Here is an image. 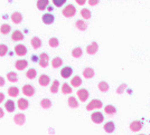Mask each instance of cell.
Wrapping results in <instances>:
<instances>
[{"label":"cell","instance_id":"cell-1","mask_svg":"<svg viewBox=\"0 0 150 135\" xmlns=\"http://www.w3.org/2000/svg\"><path fill=\"white\" fill-rule=\"evenodd\" d=\"M62 13L63 16L66 17V18H72L76 15V9H75V7L73 5H67L66 7H64Z\"/></svg>","mask_w":150,"mask_h":135},{"label":"cell","instance_id":"cell-2","mask_svg":"<svg viewBox=\"0 0 150 135\" xmlns=\"http://www.w3.org/2000/svg\"><path fill=\"white\" fill-rule=\"evenodd\" d=\"M102 106H103V104H102V102H101L100 99H93V101H91L88 104L86 110H100V108H102Z\"/></svg>","mask_w":150,"mask_h":135},{"label":"cell","instance_id":"cell-3","mask_svg":"<svg viewBox=\"0 0 150 135\" xmlns=\"http://www.w3.org/2000/svg\"><path fill=\"white\" fill-rule=\"evenodd\" d=\"M21 92H23V94H24L25 96H27V97H31V96L35 95V88H34V86L27 84V85H24Z\"/></svg>","mask_w":150,"mask_h":135},{"label":"cell","instance_id":"cell-4","mask_svg":"<svg viewBox=\"0 0 150 135\" xmlns=\"http://www.w3.org/2000/svg\"><path fill=\"white\" fill-rule=\"evenodd\" d=\"M91 120L95 124H101L104 121V116H103V114L101 112H94L93 114L91 115Z\"/></svg>","mask_w":150,"mask_h":135},{"label":"cell","instance_id":"cell-5","mask_svg":"<svg viewBox=\"0 0 150 135\" xmlns=\"http://www.w3.org/2000/svg\"><path fill=\"white\" fill-rule=\"evenodd\" d=\"M77 97L81 101V102H85V101H88V96H90V93H88V89H85V88H81V89H79L77 91Z\"/></svg>","mask_w":150,"mask_h":135},{"label":"cell","instance_id":"cell-6","mask_svg":"<svg viewBox=\"0 0 150 135\" xmlns=\"http://www.w3.org/2000/svg\"><path fill=\"white\" fill-rule=\"evenodd\" d=\"M48 63H50V56L47 55L46 53H43L39 55V65L40 67L46 68L48 66Z\"/></svg>","mask_w":150,"mask_h":135},{"label":"cell","instance_id":"cell-7","mask_svg":"<svg viewBox=\"0 0 150 135\" xmlns=\"http://www.w3.org/2000/svg\"><path fill=\"white\" fill-rule=\"evenodd\" d=\"M15 54L17 56H25L27 54V48H26L25 45H21V44H18L15 46Z\"/></svg>","mask_w":150,"mask_h":135},{"label":"cell","instance_id":"cell-8","mask_svg":"<svg viewBox=\"0 0 150 135\" xmlns=\"http://www.w3.org/2000/svg\"><path fill=\"white\" fill-rule=\"evenodd\" d=\"M98 50H99V45H98V43H95V41L91 43L86 47V53H88V55H95L98 53Z\"/></svg>","mask_w":150,"mask_h":135},{"label":"cell","instance_id":"cell-9","mask_svg":"<svg viewBox=\"0 0 150 135\" xmlns=\"http://www.w3.org/2000/svg\"><path fill=\"white\" fill-rule=\"evenodd\" d=\"M27 66H28V61L26 59H18L15 63V67L17 70H24L27 68Z\"/></svg>","mask_w":150,"mask_h":135},{"label":"cell","instance_id":"cell-10","mask_svg":"<svg viewBox=\"0 0 150 135\" xmlns=\"http://www.w3.org/2000/svg\"><path fill=\"white\" fill-rule=\"evenodd\" d=\"M72 74H73V69H72V67H69V66L63 67L62 70H61V76H62L63 78H65V79L69 78L72 76Z\"/></svg>","mask_w":150,"mask_h":135},{"label":"cell","instance_id":"cell-11","mask_svg":"<svg viewBox=\"0 0 150 135\" xmlns=\"http://www.w3.org/2000/svg\"><path fill=\"white\" fill-rule=\"evenodd\" d=\"M13 122L16 123L17 125H24L26 122V116L23 114V113H18V114H16L15 117H13Z\"/></svg>","mask_w":150,"mask_h":135},{"label":"cell","instance_id":"cell-12","mask_svg":"<svg viewBox=\"0 0 150 135\" xmlns=\"http://www.w3.org/2000/svg\"><path fill=\"white\" fill-rule=\"evenodd\" d=\"M17 106L20 110H25L29 107V102L26 98H19L17 102Z\"/></svg>","mask_w":150,"mask_h":135},{"label":"cell","instance_id":"cell-13","mask_svg":"<svg viewBox=\"0 0 150 135\" xmlns=\"http://www.w3.org/2000/svg\"><path fill=\"white\" fill-rule=\"evenodd\" d=\"M142 129V122H140V121H133L131 122L130 124V131L131 132H139V131H141Z\"/></svg>","mask_w":150,"mask_h":135},{"label":"cell","instance_id":"cell-14","mask_svg":"<svg viewBox=\"0 0 150 135\" xmlns=\"http://www.w3.org/2000/svg\"><path fill=\"white\" fill-rule=\"evenodd\" d=\"M38 83H39V85L43 86V87H46V86H48V84L50 83V76H47V75H40L39 76V79H38Z\"/></svg>","mask_w":150,"mask_h":135},{"label":"cell","instance_id":"cell-15","mask_svg":"<svg viewBox=\"0 0 150 135\" xmlns=\"http://www.w3.org/2000/svg\"><path fill=\"white\" fill-rule=\"evenodd\" d=\"M94 75H95V72H94L93 68H91V67L84 68V70H83V76H84V78H86V79L93 78Z\"/></svg>","mask_w":150,"mask_h":135},{"label":"cell","instance_id":"cell-16","mask_svg":"<svg viewBox=\"0 0 150 135\" xmlns=\"http://www.w3.org/2000/svg\"><path fill=\"white\" fill-rule=\"evenodd\" d=\"M42 20H43L44 24L52 25L54 22V20H55V17L52 13H45V15H43V17H42Z\"/></svg>","mask_w":150,"mask_h":135},{"label":"cell","instance_id":"cell-17","mask_svg":"<svg viewBox=\"0 0 150 135\" xmlns=\"http://www.w3.org/2000/svg\"><path fill=\"white\" fill-rule=\"evenodd\" d=\"M5 108L9 113H13V110H16V104H15V102H13V99H9V101H7L6 103H5Z\"/></svg>","mask_w":150,"mask_h":135},{"label":"cell","instance_id":"cell-18","mask_svg":"<svg viewBox=\"0 0 150 135\" xmlns=\"http://www.w3.org/2000/svg\"><path fill=\"white\" fill-rule=\"evenodd\" d=\"M103 129H104V131H105L106 133L111 134V133H113V132H114V129H115V125H114V123L110 121V122H106L105 124H104Z\"/></svg>","mask_w":150,"mask_h":135},{"label":"cell","instance_id":"cell-19","mask_svg":"<svg viewBox=\"0 0 150 135\" xmlns=\"http://www.w3.org/2000/svg\"><path fill=\"white\" fill-rule=\"evenodd\" d=\"M104 113H105L106 115H109V116H113L117 113V108L113 105H106L105 107H104Z\"/></svg>","mask_w":150,"mask_h":135},{"label":"cell","instance_id":"cell-20","mask_svg":"<svg viewBox=\"0 0 150 135\" xmlns=\"http://www.w3.org/2000/svg\"><path fill=\"white\" fill-rule=\"evenodd\" d=\"M11 39L13 41H20L24 39V34L20 30H15L13 32V36H11Z\"/></svg>","mask_w":150,"mask_h":135},{"label":"cell","instance_id":"cell-21","mask_svg":"<svg viewBox=\"0 0 150 135\" xmlns=\"http://www.w3.org/2000/svg\"><path fill=\"white\" fill-rule=\"evenodd\" d=\"M11 20H13V22H15V24H20L23 21V15L18 11L13 12V15H11Z\"/></svg>","mask_w":150,"mask_h":135},{"label":"cell","instance_id":"cell-22","mask_svg":"<svg viewBox=\"0 0 150 135\" xmlns=\"http://www.w3.org/2000/svg\"><path fill=\"white\" fill-rule=\"evenodd\" d=\"M75 27L79 29V30H86V28H88V24L83 20V19H80V20H77L76 22H75Z\"/></svg>","mask_w":150,"mask_h":135},{"label":"cell","instance_id":"cell-23","mask_svg":"<svg viewBox=\"0 0 150 135\" xmlns=\"http://www.w3.org/2000/svg\"><path fill=\"white\" fill-rule=\"evenodd\" d=\"M8 95L10 96V97H17L19 95V88L18 87H16V86H11V87H9L8 88Z\"/></svg>","mask_w":150,"mask_h":135},{"label":"cell","instance_id":"cell-24","mask_svg":"<svg viewBox=\"0 0 150 135\" xmlns=\"http://www.w3.org/2000/svg\"><path fill=\"white\" fill-rule=\"evenodd\" d=\"M31 46L34 47V49H38L42 47V40L38 37H33L31 38Z\"/></svg>","mask_w":150,"mask_h":135},{"label":"cell","instance_id":"cell-25","mask_svg":"<svg viewBox=\"0 0 150 135\" xmlns=\"http://www.w3.org/2000/svg\"><path fill=\"white\" fill-rule=\"evenodd\" d=\"M40 106L44 108V110H48L52 107V101H50V98H43L42 101H40Z\"/></svg>","mask_w":150,"mask_h":135},{"label":"cell","instance_id":"cell-26","mask_svg":"<svg viewBox=\"0 0 150 135\" xmlns=\"http://www.w3.org/2000/svg\"><path fill=\"white\" fill-rule=\"evenodd\" d=\"M67 103H69V106L71 108H77V107H79V102H77V99H76L74 96L69 97Z\"/></svg>","mask_w":150,"mask_h":135},{"label":"cell","instance_id":"cell-27","mask_svg":"<svg viewBox=\"0 0 150 135\" xmlns=\"http://www.w3.org/2000/svg\"><path fill=\"white\" fill-rule=\"evenodd\" d=\"M62 65H63V59L61 57H55L52 60V66H53V68H59Z\"/></svg>","mask_w":150,"mask_h":135},{"label":"cell","instance_id":"cell-28","mask_svg":"<svg viewBox=\"0 0 150 135\" xmlns=\"http://www.w3.org/2000/svg\"><path fill=\"white\" fill-rule=\"evenodd\" d=\"M71 85L73 86V87H80L82 85V78L80 76H75L72 78L71 80Z\"/></svg>","mask_w":150,"mask_h":135},{"label":"cell","instance_id":"cell-29","mask_svg":"<svg viewBox=\"0 0 150 135\" xmlns=\"http://www.w3.org/2000/svg\"><path fill=\"white\" fill-rule=\"evenodd\" d=\"M50 5V1L48 0H38L37 1V8L39 10H45L46 7Z\"/></svg>","mask_w":150,"mask_h":135},{"label":"cell","instance_id":"cell-30","mask_svg":"<svg viewBox=\"0 0 150 135\" xmlns=\"http://www.w3.org/2000/svg\"><path fill=\"white\" fill-rule=\"evenodd\" d=\"M10 31H11V27H10V25H8V24L1 25V27H0V32H1L2 35H8Z\"/></svg>","mask_w":150,"mask_h":135},{"label":"cell","instance_id":"cell-31","mask_svg":"<svg viewBox=\"0 0 150 135\" xmlns=\"http://www.w3.org/2000/svg\"><path fill=\"white\" fill-rule=\"evenodd\" d=\"M7 79L11 83H16V82H18V75L15 72H10L7 74Z\"/></svg>","mask_w":150,"mask_h":135},{"label":"cell","instance_id":"cell-32","mask_svg":"<svg viewBox=\"0 0 150 135\" xmlns=\"http://www.w3.org/2000/svg\"><path fill=\"white\" fill-rule=\"evenodd\" d=\"M36 76H37V72H36V69H35V68H30V69H28V70H27V73H26V77H27L28 79H34Z\"/></svg>","mask_w":150,"mask_h":135},{"label":"cell","instance_id":"cell-33","mask_svg":"<svg viewBox=\"0 0 150 135\" xmlns=\"http://www.w3.org/2000/svg\"><path fill=\"white\" fill-rule=\"evenodd\" d=\"M82 55H83V50H82V48H80V47H76V48H74L72 50V56H73L74 58H80Z\"/></svg>","mask_w":150,"mask_h":135},{"label":"cell","instance_id":"cell-34","mask_svg":"<svg viewBox=\"0 0 150 135\" xmlns=\"http://www.w3.org/2000/svg\"><path fill=\"white\" fill-rule=\"evenodd\" d=\"M58 89H59V82L56 79L53 82V84H52V86H50V93L55 94V93L58 92Z\"/></svg>","mask_w":150,"mask_h":135},{"label":"cell","instance_id":"cell-35","mask_svg":"<svg viewBox=\"0 0 150 135\" xmlns=\"http://www.w3.org/2000/svg\"><path fill=\"white\" fill-rule=\"evenodd\" d=\"M98 87H99V89H100L102 93H105L109 91V84H108L106 82H100Z\"/></svg>","mask_w":150,"mask_h":135},{"label":"cell","instance_id":"cell-36","mask_svg":"<svg viewBox=\"0 0 150 135\" xmlns=\"http://www.w3.org/2000/svg\"><path fill=\"white\" fill-rule=\"evenodd\" d=\"M73 92V89H72V87L67 84V83H64L62 85V93L63 94H71V93Z\"/></svg>","mask_w":150,"mask_h":135},{"label":"cell","instance_id":"cell-37","mask_svg":"<svg viewBox=\"0 0 150 135\" xmlns=\"http://www.w3.org/2000/svg\"><path fill=\"white\" fill-rule=\"evenodd\" d=\"M81 16L85 19V20H88V19L91 18L92 13H91V11H90L88 9H86V8H83V9L81 10Z\"/></svg>","mask_w":150,"mask_h":135},{"label":"cell","instance_id":"cell-38","mask_svg":"<svg viewBox=\"0 0 150 135\" xmlns=\"http://www.w3.org/2000/svg\"><path fill=\"white\" fill-rule=\"evenodd\" d=\"M48 45H50L52 48H56V47H58V45H59V41H58V39H57V38L53 37V38H50V39Z\"/></svg>","mask_w":150,"mask_h":135},{"label":"cell","instance_id":"cell-39","mask_svg":"<svg viewBox=\"0 0 150 135\" xmlns=\"http://www.w3.org/2000/svg\"><path fill=\"white\" fill-rule=\"evenodd\" d=\"M8 53V47L5 44H0V57H4Z\"/></svg>","mask_w":150,"mask_h":135},{"label":"cell","instance_id":"cell-40","mask_svg":"<svg viewBox=\"0 0 150 135\" xmlns=\"http://www.w3.org/2000/svg\"><path fill=\"white\" fill-rule=\"evenodd\" d=\"M65 2H66V0H54V1H53V4L56 7H62Z\"/></svg>","mask_w":150,"mask_h":135},{"label":"cell","instance_id":"cell-41","mask_svg":"<svg viewBox=\"0 0 150 135\" xmlns=\"http://www.w3.org/2000/svg\"><path fill=\"white\" fill-rule=\"evenodd\" d=\"M125 88H127V85H125V84H122L121 86H119V87H118V89H117V93H118V94H122Z\"/></svg>","mask_w":150,"mask_h":135},{"label":"cell","instance_id":"cell-42","mask_svg":"<svg viewBox=\"0 0 150 135\" xmlns=\"http://www.w3.org/2000/svg\"><path fill=\"white\" fill-rule=\"evenodd\" d=\"M88 4H90V6H95V5L99 4V1H98V0H90Z\"/></svg>","mask_w":150,"mask_h":135},{"label":"cell","instance_id":"cell-43","mask_svg":"<svg viewBox=\"0 0 150 135\" xmlns=\"http://www.w3.org/2000/svg\"><path fill=\"white\" fill-rule=\"evenodd\" d=\"M5 84H6L5 78H4L2 76H0V87H1V86H5Z\"/></svg>","mask_w":150,"mask_h":135},{"label":"cell","instance_id":"cell-44","mask_svg":"<svg viewBox=\"0 0 150 135\" xmlns=\"http://www.w3.org/2000/svg\"><path fill=\"white\" fill-rule=\"evenodd\" d=\"M5 101V94L4 93H0V103H2Z\"/></svg>","mask_w":150,"mask_h":135},{"label":"cell","instance_id":"cell-45","mask_svg":"<svg viewBox=\"0 0 150 135\" xmlns=\"http://www.w3.org/2000/svg\"><path fill=\"white\" fill-rule=\"evenodd\" d=\"M76 2H77V5H80V6H82V5H84L86 1L85 0H76Z\"/></svg>","mask_w":150,"mask_h":135},{"label":"cell","instance_id":"cell-46","mask_svg":"<svg viewBox=\"0 0 150 135\" xmlns=\"http://www.w3.org/2000/svg\"><path fill=\"white\" fill-rule=\"evenodd\" d=\"M4 116H5V112H4V110L0 107V118H2Z\"/></svg>","mask_w":150,"mask_h":135},{"label":"cell","instance_id":"cell-47","mask_svg":"<svg viewBox=\"0 0 150 135\" xmlns=\"http://www.w3.org/2000/svg\"><path fill=\"white\" fill-rule=\"evenodd\" d=\"M139 135H144V134H139Z\"/></svg>","mask_w":150,"mask_h":135}]
</instances>
